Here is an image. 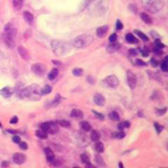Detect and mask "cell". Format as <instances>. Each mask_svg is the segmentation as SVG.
Returning <instances> with one entry per match:
<instances>
[{"label":"cell","mask_w":168,"mask_h":168,"mask_svg":"<svg viewBox=\"0 0 168 168\" xmlns=\"http://www.w3.org/2000/svg\"><path fill=\"white\" fill-rule=\"evenodd\" d=\"M92 37L89 35H82L74 40V46L77 48H84L92 44Z\"/></svg>","instance_id":"3957f363"},{"label":"cell","mask_w":168,"mask_h":168,"mask_svg":"<svg viewBox=\"0 0 168 168\" xmlns=\"http://www.w3.org/2000/svg\"><path fill=\"white\" fill-rule=\"evenodd\" d=\"M9 166V162L8 161H3L2 162V166L3 167H8Z\"/></svg>","instance_id":"db71d44e"},{"label":"cell","mask_w":168,"mask_h":168,"mask_svg":"<svg viewBox=\"0 0 168 168\" xmlns=\"http://www.w3.org/2000/svg\"><path fill=\"white\" fill-rule=\"evenodd\" d=\"M23 0H13V6L16 9H20L22 8Z\"/></svg>","instance_id":"83f0119b"},{"label":"cell","mask_w":168,"mask_h":168,"mask_svg":"<svg viewBox=\"0 0 168 168\" xmlns=\"http://www.w3.org/2000/svg\"><path fill=\"white\" fill-rule=\"evenodd\" d=\"M45 156H46V160H47L48 162H50L51 163L52 161L55 160V155H54V152L52 151L51 148H45Z\"/></svg>","instance_id":"5bb4252c"},{"label":"cell","mask_w":168,"mask_h":168,"mask_svg":"<svg viewBox=\"0 0 168 168\" xmlns=\"http://www.w3.org/2000/svg\"><path fill=\"white\" fill-rule=\"evenodd\" d=\"M123 27H124V25H123V24H122L120 20H117V22H116V29L117 30H121V29H123Z\"/></svg>","instance_id":"ab89813d"},{"label":"cell","mask_w":168,"mask_h":168,"mask_svg":"<svg viewBox=\"0 0 168 168\" xmlns=\"http://www.w3.org/2000/svg\"><path fill=\"white\" fill-rule=\"evenodd\" d=\"M31 71L37 76H43L45 72V66L42 63H35L31 66Z\"/></svg>","instance_id":"ba28073f"},{"label":"cell","mask_w":168,"mask_h":168,"mask_svg":"<svg viewBox=\"0 0 168 168\" xmlns=\"http://www.w3.org/2000/svg\"><path fill=\"white\" fill-rule=\"evenodd\" d=\"M116 40H117V34H112L109 37V41L110 42H115Z\"/></svg>","instance_id":"60d3db41"},{"label":"cell","mask_w":168,"mask_h":168,"mask_svg":"<svg viewBox=\"0 0 168 168\" xmlns=\"http://www.w3.org/2000/svg\"><path fill=\"white\" fill-rule=\"evenodd\" d=\"M150 64H151V66H153V67H156L158 66V62L155 58H152L150 60Z\"/></svg>","instance_id":"7bdbcfd3"},{"label":"cell","mask_w":168,"mask_h":168,"mask_svg":"<svg viewBox=\"0 0 168 168\" xmlns=\"http://www.w3.org/2000/svg\"><path fill=\"white\" fill-rule=\"evenodd\" d=\"M92 113L95 114L96 116H97V118L99 119H100V120H104V115L102 114V113H98L97 111H95V110H92Z\"/></svg>","instance_id":"74e56055"},{"label":"cell","mask_w":168,"mask_h":168,"mask_svg":"<svg viewBox=\"0 0 168 168\" xmlns=\"http://www.w3.org/2000/svg\"><path fill=\"white\" fill-rule=\"evenodd\" d=\"M13 160L14 162L18 165L23 164L26 160L25 155H24L23 153H15L13 156Z\"/></svg>","instance_id":"30bf717a"},{"label":"cell","mask_w":168,"mask_h":168,"mask_svg":"<svg viewBox=\"0 0 168 168\" xmlns=\"http://www.w3.org/2000/svg\"><path fill=\"white\" fill-rule=\"evenodd\" d=\"M51 46H52V50L57 55H62L64 53H66V51L68 50L67 48V45L63 41H60V40H54L51 43Z\"/></svg>","instance_id":"277c9868"},{"label":"cell","mask_w":168,"mask_h":168,"mask_svg":"<svg viewBox=\"0 0 168 168\" xmlns=\"http://www.w3.org/2000/svg\"><path fill=\"white\" fill-rule=\"evenodd\" d=\"M18 54L20 55V56H21L24 60H25V61L29 60V51H27V49H25V47H23V46H18Z\"/></svg>","instance_id":"4fadbf2b"},{"label":"cell","mask_w":168,"mask_h":168,"mask_svg":"<svg viewBox=\"0 0 168 168\" xmlns=\"http://www.w3.org/2000/svg\"><path fill=\"white\" fill-rule=\"evenodd\" d=\"M124 126H125V128H129V126H130V123L129 122V121H124Z\"/></svg>","instance_id":"11a10c76"},{"label":"cell","mask_w":168,"mask_h":168,"mask_svg":"<svg viewBox=\"0 0 168 168\" xmlns=\"http://www.w3.org/2000/svg\"><path fill=\"white\" fill-rule=\"evenodd\" d=\"M93 102L98 106H103L105 104V99L101 93H96L93 96Z\"/></svg>","instance_id":"8fae6325"},{"label":"cell","mask_w":168,"mask_h":168,"mask_svg":"<svg viewBox=\"0 0 168 168\" xmlns=\"http://www.w3.org/2000/svg\"><path fill=\"white\" fill-rule=\"evenodd\" d=\"M94 148H95V150L97 152H99V153H102L103 152V150H104V146H103V144L102 142H98L95 144V146H94Z\"/></svg>","instance_id":"603a6c76"},{"label":"cell","mask_w":168,"mask_h":168,"mask_svg":"<svg viewBox=\"0 0 168 168\" xmlns=\"http://www.w3.org/2000/svg\"><path fill=\"white\" fill-rule=\"evenodd\" d=\"M80 159L81 161L84 163V164H88V163H90V159H89V157L86 155V154H82L80 156Z\"/></svg>","instance_id":"f546056e"},{"label":"cell","mask_w":168,"mask_h":168,"mask_svg":"<svg viewBox=\"0 0 168 168\" xmlns=\"http://www.w3.org/2000/svg\"><path fill=\"white\" fill-rule=\"evenodd\" d=\"M109 118L113 121H118L119 119V113H118L117 112H114V111H113L112 113H110Z\"/></svg>","instance_id":"4dcf8cb0"},{"label":"cell","mask_w":168,"mask_h":168,"mask_svg":"<svg viewBox=\"0 0 168 168\" xmlns=\"http://www.w3.org/2000/svg\"><path fill=\"white\" fill-rule=\"evenodd\" d=\"M8 132V133H11V134H16V133H17V130H12V129H8L7 130Z\"/></svg>","instance_id":"9f6ffc18"},{"label":"cell","mask_w":168,"mask_h":168,"mask_svg":"<svg viewBox=\"0 0 168 168\" xmlns=\"http://www.w3.org/2000/svg\"><path fill=\"white\" fill-rule=\"evenodd\" d=\"M124 136L125 134L123 132V130H120V132H114L112 134V138L113 139H123Z\"/></svg>","instance_id":"d4e9b609"},{"label":"cell","mask_w":168,"mask_h":168,"mask_svg":"<svg viewBox=\"0 0 168 168\" xmlns=\"http://www.w3.org/2000/svg\"><path fill=\"white\" fill-rule=\"evenodd\" d=\"M14 93V90L9 87H5V88H2L0 90V94L3 96L5 99H8L9 97H11L12 94Z\"/></svg>","instance_id":"7c38bea8"},{"label":"cell","mask_w":168,"mask_h":168,"mask_svg":"<svg viewBox=\"0 0 168 168\" xmlns=\"http://www.w3.org/2000/svg\"><path fill=\"white\" fill-rule=\"evenodd\" d=\"M57 123H58L62 127H65V128H68V127L71 126V123L67 120H58L57 121Z\"/></svg>","instance_id":"1f68e13d"},{"label":"cell","mask_w":168,"mask_h":168,"mask_svg":"<svg viewBox=\"0 0 168 168\" xmlns=\"http://www.w3.org/2000/svg\"><path fill=\"white\" fill-rule=\"evenodd\" d=\"M102 84L103 86H105L107 88H117L119 84V79L116 76L114 75H110L109 77H105L103 81H102Z\"/></svg>","instance_id":"8992f818"},{"label":"cell","mask_w":168,"mask_h":168,"mask_svg":"<svg viewBox=\"0 0 168 168\" xmlns=\"http://www.w3.org/2000/svg\"><path fill=\"white\" fill-rule=\"evenodd\" d=\"M23 16H24V18H25V20L26 22L28 23L29 25H31L32 22H33L34 20V15L31 14V13H29L28 11H25L24 12V14H23Z\"/></svg>","instance_id":"e0dca14e"},{"label":"cell","mask_w":168,"mask_h":168,"mask_svg":"<svg viewBox=\"0 0 168 168\" xmlns=\"http://www.w3.org/2000/svg\"><path fill=\"white\" fill-rule=\"evenodd\" d=\"M140 18L147 25H151L152 22H153L152 18L150 17V15H148V14H146V13H141L140 14Z\"/></svg>","instance_id":"d6986e66"},{"label":"cell","mask_w":168,"mask_h":168,"mask_svg":"<svg viewBox=\"0 0 168 168\" xmlns=\"http://www.w3.org/2000/svg\"><path fill=\"white\" fill-rule=\"evenodd\" d=\"M17 33V30L11 23H8L4 28L3 34V40L7 46L12 48L15 46V37Z\"/></svg>","instance_id":"7a4b0ae2"},{"label":"cell","mask_w":168,"mask_h":168,"mask_svg":"<svg viewBox=\"0 0 168 168\" xmlns=\"http://www.w3.org/2000/svg\"><path fill=\"white\" fill-rule=\"evenodd\" d=\"M156 45L158 48H160V49L165 47V45L163 44V43H162V42H161V40H159V39L156 40Z\"/></svg>","instance_id":"f35d334b"},{"label":"cell","mask_w":168,"mask_h":168,"mask_svg":"<svg viewBox=\"0 0 168 168\" xmlns=\"http://www.w3.org/2000/svg\"><path fill=\"white\" fill-rule=\"evenodd\" d=\"M20 94L23 98H26L30 100H39L42 95V92L41 88L37 84H32L29 87L24 88L20 92Z\"/></svg>","instance_id":"6da1fadb"},{"label":"cell","mask_w":168,"mask_h":168,"mask_svg":"<svg viewBox=\"0 0 168 168\" xmlns=\"http://www.w3.org/2000/svg\"><path fill=\"white\" fill-rule=\"evenodd\" d=\"M108 30H109V27L107 25L101 26L97 29V35L100 38H102V37L106 35V34L108 33Z\"/></svg>","instance_id":"9a60e30c"},{"label":"cell","mask_w":168,"mask_h":168,"mask_svg":"<svg viewBox=\"0 0 168 168\" xmlns=\"http://www.w3.org/2000/svg\"><path fill=\"white\" fill-rule=\"evenodd\" d=\"M148 55H149V50L146 47H145L142 51V55L144 57H146V56H148Z\"/></svg>","instance_id":"bcb514c9"},{"label":"cell","mask_w":168,"mask_h":168,"mask_svg":"<svg viewBox=\"0 0 168 168\" xmlns=\"http://www.w3.org/2000/svg\"><path fill=\"white\" fill-rule=\"evenodd\" d=\"M166 112V108H164L163 109H157L156 110V113L158 115H162V114H164Z\"/></svg>","instance_id":"f6af8a7d"},{"label":"cell","mask_w":168,"mask_h":168,"mask_svg":"<svg viewBox=\"0 0 168 168\" xmlns=\"http://www.w3.org/2000/svg\"><path fill=\"white\" fill-rule=\"evenodd\" d=\"M96 162L98 163L99 165H102V166H104V161H103V160H102V158L100 156H99V155H97L96 156Z\"/></svg>","instance_id":"8d00e7d4"},{"label":"cell","mask_w":168,"mask_h":168,"mask_svg":"<svg viewBox=\"0 0 168 168\" xmlns=\"http://www.w3.org/2000/svg\"><path fill=\"white\" fill-rule=\"evenodd\" d=\"M13 141H14L15 143H17V144H18V143L21 141V139H20V137L18 136V135H15V136L13 137Z\"/></svg>","instance_id":"ee69618b"},{"label":"cell","mask_w":168,"mask_h":168,"mask_svg":"<svg viewBox=\"0 0 168 168\" xmlns=\"http://www.w3.org/2000/svg\"><path fill=\"white\" fill-rule=\"evenodd\" d=\"M40 129L45 130L47 134H51V135L56 134L59 131L58 126L51 122H46V123L41 124H40Z\"/></svg>","instance_id":"52a82bcc"},{"label":"cell","mask_w":168,"mask_h":168,"mask_svg":"<svg viewBox=\"0 0 168 168\" xmlns=\"http://www.w3.org/2000/svg\"><path fill=\"white\" fill-rule=\"evenodd\" d=\"M125 39L126 40L128 41L129 43H136L137 42V40H136V38H135L131 33H129L126 34V35H125Z\"/></svg>","instance_id":"cb8c5ba5"},{"label":"cell","mask_w":168,"mask_h":168,"mask_svg":"<svg viewBox=\"0 0 168 168\" xmlns=\"http://www.w3.org/2000/svg\"><path fill=\"white\" fill-rule=\"evenodd\" d=\"M92 1H94V0H84L83 2H82V6L80 7L81 10H83L84 8H86Z\"/></svg>","instance_id":"836d02e7"},{"label":"cell","mask_w":168,"mask_h":168,"mask_svg":"<svg viewBox=\"0 0 168 168\" xmlns=\"http://www.w3.org/2000/svg\"><path fill=\"white\" fill-rule=\"evenodd\" d=\"M91 139L92 141H94V142H97V141H99V138H100V135H99V133L98 130H92L91 132Z\"/></svg>","instance_id":"ffe728a7"},{"label":"cell","mask_w":168,"mask_h":168,"mask_svg":"<svg viewBox=\"0 0 168 168\" xmlns=\"http://www.w3.org/2000/svg\"><path fill=\"white\" fill-rule=\"evenodd\" d=\"M161 49L160 48H156V49H154V52L156 53V54H157V55H161L162 54V51H160Z\"/></svg>","instance_id":"f907efd6"},{"label":"cell","mask_w":168,"mask_h":168,"mask_svg":"<svg viewBox=\"0 0 168 168\" xmlns=\"http://www.w3.org/2000/svg\"><path fill=\"white\" fill-rule=\"evenodd\" d=\"M127 82H128L129 87L130 88V89H135V86H136V76L135 75V73H133L132 71L128 70L127 71Z\"/></svg>","instance_id":"9c48e42d"},{"label":"cell","mask_w":168,"mask_h":168,"mask_svg":"<svg viewBox=\"0 0 168 168\" xmlns=\"http://www.w3.org/2000/svg\"><path fill=\"white\" fill-rule=\"evenodd\" d=\"M83 73V71L82 69H80V68H76V69H73L72 74L76 77H79V76H82Z\"/></svg>","instance_id":"e575fe53"},{"label":"cell","mask_w":168,"mask_h":168,"mask_svg":"<svg viewBox=\"0 0 168 168\" xmlns=\"http://www.w3.org/2000/svg\"><path fill=\"white\" fill-rule=\"evenodd\" d=\"M18 144H19V148L20 149H22V150H27L28 149V145L25 142H21L20 141Z\"/></svg>","instance_id":"b9f144b4"},{"label":"cell","mask_w":168,"mask_h":168,"mask_svg":"<svg viewBox=\"0 0 168 168\" xmlns=\"http://www.w3.org/2000/svg\"><path fill=\"white\" fill-rule=\"evenodd\" d=\"M119 48H120V45L115 41V42H111V44L108 45L107 51H109V52H114V51H118Z\"/></svg>","instance_id":"2e32d148"},{"label":"cell","mask_w":168,"mask_h":168,"mask_svg":"<svg viewBox=\"0 0 168 168\" xmlns=\"http://www.w3.org/2000/svg\"><path fill=\"white\" fill-rule=\"evenodd\" d=\"M161 70L163 72H167L168 71V65H167V56L165 58L164 62L161 63Z\"/></svg>","instance_id":"d6a6232c"},{"label":"cell","mask_w":168,"mask_h":168,"mask_svg":"<svg viewBox=\"0 0 168 168\" xmlns=\"http://www.w3.org/2000/svg\"><path fill=\"white\" fill-rule=\"evenodd\" d=\"M58 73H59V71L56 69V68H55V69H52L51 71V72L49 73V75H48L49 79H50V80H54L55 77L58 76Z\"/></svg>","instance_id":"7402d4cb"},{"label":"cell","mask_w":168,"mask_h":168,"mask_svg":"<svg viewBox=\"0 0 168 168\" xmlns=\"http://www.w3.org/2000/svg\"><path fill=\"white\" fill-rule=\"evenodd\" d=\"M71 117L75 119H82L83 118V113L80 109H73L71 113Z\"/></svg>","instance_id":"ac0fdd59"},{"label":"cell","mask_w":168,"mask_h":168,"mask_svg":"<svg viewBox=\"0 0 168 168\" xmlns=\"http://www.w3.org/2000/svg\"><path fill=\"white\" fill-rule=\"evenodd\" d=\"M1 126H2V124H1V122H0V128H1Z\"/></svg>","instance_id":"680465c9"},{"label":"cell","mask_w":168,"mask_h":168,"mask_svg":"<svg viewBox=\"0 0 168 168\" xmlns=\"http://www.w3.org/2000/svg\"><path fill=\"white\" fill-rule=\"evenodd\" d=\"M154 126H155V128H156V131L158 134L161 133L162 130H163V129H164L163 126H161V124H159L158 123H155V124H154Z\"/></svg>","instance_id":"d590c367"},{"label":"cell","mask_w":168,"mask_h":168,"mask_svg":"<svg viewBox=\"0 0 168 168\" xmlns=\"http://www.w3.org/2000/svg\"><path fill=\"white\" fill-rule=\"evenodd\" d=\"M124 128H125V126H124V122H122V123H119V124H118V129H119V130H123Z\"/></svg>","instance_id":"c3c4849f"},{"label":"cell","mask_w":168,"mask_h":168,"mask_svg":"<svg viewBox=\"0 0 168 168\" xmlns=\"http://www.w3.org/2000/svg\"><path fill=\"white\" fill-rule=\"evenodd\" d=\"M136 62H137V64L139 65V66H146V62H143V61H141V60H139V59H137V61H136Z\"/></svg>","instance_id":"681fc988"},{"label":"cell","mask_w":168,"mask_h":168,"mask_svg":"<svg viewBox=\"0 0 168 168\" xmlns=\"http://www.w3.org/2000/svg\"><path fill=\"white\" fill-rule=\"evenodd\" d=\"M135 33L138 35V36L141 39V40H143L144 41H148L149 40V38L147 37V35H145L144 33H142L141 31H139V30H138V29H135Z\"/></svg>","instance_id":"484cf974"},{"label":"cell","mask_w":168,"mask_h":168,"mask_svg":"<svg viewBox=\"0 0 168 168\" xmlns=\"http://www.w3.org/2000/svg\"><path fill=\"white\" fill-rule=\"evenodd\" d=\"M60 100H61V96L59 95V94H57L56 97H55V101L53 102V103H58V102H60Z\"/></svg>","instance_id":"816d5d0a"},{"label":"cell","mask_w":168,"mask_h":168,"mask_svg":"<svg viewBox=\"0 0 168 168\" xmlns=\"http://www.w3.org/2000/svg\"><path fill=\"white\" fill-rule=\"evenodd\" d=\"M35 135L38 138H40V139H47V133L43 130V129H39V130H37L36 133H35Z\"/></svg>","instance_id":"44dd1931"},{"label":"cell","mask_w":168,"mask_h":168,"mask_svg":"<svg viewBox=\"0 0 168 168\" xmlns=\"http://www.w3.org/2000/svg\"><path fill=\"white\" fill-rule=\"evenodd\" d=\"M51 91H52V88L50 85H45L44 88L41 89L42 94H49V93H51Z\"/></svg>","instance_id":"f1b7e54d"},{"label":"cell","mask_w":168,"mask_h":168,"mask_svg":"<svg viewBox=\"0 0 168 168\" xmlns=\"http://www.w3.org/2000/svg\"><path fill=\"white\" fill-rule=\"evenodd\" d=\"M81 127H82V129H83L84 131H90L91 130V124H89V123H88V122H82L81 123Z\"/></svg>","instance_id":"4316f807"},{"label":"cell","mask_w":168,"mask_h":168,"mask_svg":"<svg viewBox=\"0 0 168 168\" xmlns=\"http://www.w3.org/2000/svg\"><path fill=\"white\" fill-rule=\"evenodd\" d=\"M164 6V2L162 0H153L151 2H149L146 6V9L150 13L155 14L161 10Z\"/></svg>","instance_id":"5b68a950"},{"label":"cell","mask_w":168,"mask_h":168,"mask_svg":"<svg viewBox=\"0 0 168 168\" xmlns=\"http://www.w3.org/2000/svg\"><path fill=\"white\" fill-rule=\"evenodd\" d=\"M129 53H130V55H137V51L135 49H131V50H129Z\"/></svg>","instance_id":"f5cc1de1"},{"label":"cell","mask_w":168,"mask_h":168,"mask_svg":"<svg viewBox=\"0 0 168 168\" xmlns=\"http://www.w3.org/2000/svg\"><path fill=\"white\" fill-rule=\"evenodd\" d=\"M18 123V117L17 116H14L10 119V124H17Z\"/></svg>","instance_id":"7dc6e473"},{"label":"cell","mask_w":168,"mask_h":168,"mask_svg":"<svg viewBox=\"0 0 168 168\" xmlns=\"http://www.w3.org/2000/svg\"><path fill=\"white\" fill-rule=\"evenodd\" d=\"M119 167H121V168H123L124 167V166H123V164H122V163H121V162H119Z\"/></svg>","instance_id":"6f0895ef"}]
</instances>
